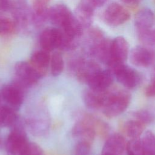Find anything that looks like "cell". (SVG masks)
I'll return each instance as SVG.
<instances>
[{"label":"cell","instance_id":"cell-1","mask_svg":"<svg viewBox=\"0 0 155 155\" xmlns=\"http://www.w3.org/2000/svg\"><path fill=\"white\" fill-rule=\"evenodd\" d=\"M131 95L126 90L113 89L108 91L103 107V113L108 117H114L123 113L128 107Z\"/></svg>","mask_w":155,"mask_h":155},{"label":"cell","instance_id":"cell-2","mask_svg":"<svg viewBox=\"0 0 155 155\" xmlns=\"http://www.w3.org/2000/svg\"><path fill=\"white\" fill-rule=\"evenodd\" d=\"M15 72L17 84L22 88L35 84L42 76L30 63L25 61H19L15 64Z\"/></svg>","mask_w":155,"mask_h":155},{"label":"cell","instance_id":"cell-3","mask_svg":"<svg viewBox=\"0 0 155 155\" xmlns=\"http://www.w3.org/2000/svg\"><path fill=\"white\" fill-rule=\"evenodd\" d=\"M110 68L111 72L115 74L117 81L127 88H134L140 81L139 73L124 64H117Z\"/></svg>","mask_w":155,"mask_h":155},{"label":"cell","instance_id":"cell-4","mask_svg":"<svg viewBox=\"0 0 155 155\" xmlns=\"http://www.w3.org/2000/svg\"><path fill=\"white\" fill-rule=\"evenodd\" d=\"M130 18V12L119 4H110L104 13L105 22L112 27L120 25L127 22Z\"/></svg>","mask_w":155,"mask_h":155},{"label":"cell","instance_id":"cell-5","mask_svg":"<svg viewBox=\"0 0 155 155\" xmlns=\"http://www.w3.org/2000/svg\"><path fill=\"white\" fill-rule=\"evenodd\" d=\"M128 51L129 45L127 40L122 36L115 38L111 42V58L107 65L110 68L117 64H124L127 59Z\"/></svg>","mask_w":155,"mask_h":155},{"label":"cell","instance_id":"cell-6","mask_svg":"<svg viewBox=\"0 0 155 155\" xmlns=\"http://www.w3.org/2000/svg\"><path fill=\"white\" fill-rule=\"evenodd\" d=\"M63 39L62 31L55 27H47L41 33L39 44L42 50L51 51L60 48Z\"/></svg>","mask_w":155,"mask_h":155},{"label":"cell","instance_id":"cell-7","mask_svg":"<svg viewBox=\"0 0 155 155\" xmlns=\"http://www.w3.org/2000/svg\"><path fill=\"white\" fill-rule=\"evenodd\" d=\"M28 143L24 131L16 128L8 135L5 147L7 151L12 155H19Z\"/></svg>","mask_w":155,"mask_h":155},{"label":"cell","instance_id":"cell-8","mask_svg":"<svg viewBox=\"0 0 155 155\" xmlns=\"http://www.w3.org/2000/svg\"><path fill=\"white\" fill-rule=\"evenodd\" d=\"M1 94L4 101L12 108L18 110L21 106L24 99V94L22 87L17 83L4 85L2 88Z\"/></svg>","mask_w":155,"mask_h":155},{"label":"cell","instance_id":"cell-9","mask_svg":"<svg viewBox=\"0 0 155 155\" xmlns=\"http://www.w3.org/2000/svg\"><path fill=\"white\" fill-rule=\"evenodd\" d=\"M130 62L138 67H147L154 61V52L145 47L137 46L133 48L130 54Z\"/></svg>","mask_w":155,"mask_h":155},{"label":"cell","instance_id":"cell-10","mask_svg":"<svg viewBox=\"0 0 155 155\" xmlns=\"http://www.w3.org/2000/svg\"><path fill=\"white\" fill-rule=\"evenodd\" d=\"M72 15L67 6L59 4H55L47 10V18L52 24L61 28Z\"/></svg>","mask_w":155,"mask_h":155},{"label":"cell","instance_id":"cell-11","mask_svg":"<svg viewBox=\"0 0 155 155\" xmlns=\"http://www.w3.org/2000/svg\"><path fill=\"white\" fill-rule=\"evenodd\" d=\"M126 148L124 137L120 134L115 133L106 140L102 151V155H121Z\"/></svg>","mask_w":155,"mask_h":155},{"label":"cell","instance_id":"cell-12","mask_svg":"<svg viewBox=\"0 0 155 155\" xmlns=\"http://www.w3.org/2000/svg\"><path fill=\"white\" fill-rule=\"evenodd\" d=\"M113 82L110 70H99L94 73L87 81L90 89L97 91H104L108 88Z\"/></svg>","mask_w":155,"mask_h":155},{"label":"cell","instance_id":"cell-13","mask_svg":"<svg viewBox=\"0 0 155 155\" xmlns=\"http://www.w3.org/2000/svg\"><path fill=\"white\" fill-rule=\"evenodd\" d=\"M94 8L88 0H82L75 10V16L83 27H88L92 23Z\"/></svg>","mask_w":155,"mask_h":155},{"label":"cell","instance_id":"cell-14","mask_svg":"<svg viewBox=\"0 0 155 155\" xmlns=\"http://www.w3.org/2000/svg\"><path fill=\"white\" fill-rule=\"evenodd\" d=\"M134 23L138 32L148 30L155 25V15L150 9H142L136 14Z\"/></svg>","mask_w":155,"mask_h":155},{"label":"cell","instance_id":"cell-15","mask_svg":"<svg viewBox=\"0 0 155 155\" xmlns=\"http://www.w3.org/2000/svg\"><path fill=\"white\" fill-rule=\"evenodd\" d=\"M62 32L65 37L74 41L83 33V26L73 14L62 26Z\"/></svg>","mask_w":155,"mask_h":155},{"label":"cell","instance_id":"cell-16","mask_svg":"<svg viewBox=\"0 0 155 155\" xmlns=\"http://www.w3.org/2000/svg\"><path fill=\"white\" fill-rule=\"evenodd\" d=\"M107 90L104 91H97L90 89L85 92L84 94V101L85 105L92 109H99L103 108Z\"/></svg>","mask_w":155,"mask_h":155},{"label":"cell","instance_id":"cell-17","mask_svg":"<svg viewBox=\"0 0 155 155\" xmlns=\"http://www.w3.org/2000/svg\"><path fill=\"white\" fill-rule=\"evenodd\" d=\"M50 59L51 57L49 51L42 50L35 52L31 55L30 63L43 75L50 63Z\"/></svg>","mask_w":155,"mask_h":155},{"label":"cell","instance_id":"cell-18","mask_svg":"<svg viewBox=\"0 0 155 155\" xmlns=\"http://www.w3.org/2000/svg\"><path fill=\"white\" fill-rule=\"evenodd\" d=\"M101 70L99 65L94 62H84L79 66L78 71V76L81 81L87 82L88 79L94 73Z\"/></svg>","mask_w":155,"mask_h":155},{"label":"cell","instance_id":"cell-19","mask_svg":"<svg viewBox=\"0 0 155 155\" xmlns=\"http://www.w3.org/2000/svg\"><path fill=\"white\" fill-rule=\"evenodd\" d=\"M145 125V124L139 120L134 119L133 120H128L124 123L123 131L130 139L139 138L143 131Z\"/></svg>","mask_w":155,"mask_h":155},{"label":"cell","instance_id":"cell-20","mask_svg":"<svg viewBox=\"0 0 155 155\" xmlns=\"http://www.w3.org/2000/svg\"><path fill=\"white\" fill-rule=\"evenodd\" d=\"M50 0H31L32 7L35 14V21L42 22L47 18V6Z\"/></svg>","mask_w":155,"mask_h":155},{"label":"cell","instance_id":"cell-21","mask_svg":"<svg viewBox=\"0 0 155 155\" xmlns=\"http://www.w3.org/2000/svg\"><path fill=\"white\" fill-rule=\"evenodd\" d=\"M16 120V114L14 109L10 106L0 107V126L8 127Z\"/></svg>","mask_w":155,"mask_h":155},{"label":"cell","instance_id":"cell-22","mask_svg":"<svg viewBox=\"0 0 155 155\" xmlns=\"http://www.w3.org/2000/svg\"><path fill=\"white\" fill-rule=\"evenodd\" d=\"M64 59L62 54L59 51L53 53L50 59L51 72L53 76L59 75L64 69Z\"/></svg>","mask_w":155,"mask_h":155},{"label":"cell","instance_id":"cell-23","mask_svg":"<svg viewBox=\"0 0 155 155\" xmlns=\"http://www.w3.org/2000/svg\"><path fill=\"white\" fill-rule=\"evenodd\" d=\"M141 141L145 153L155 155V134L151 131H147Z\"/></svg>","mask_w":155,"mask_h":155},{"label":"cell","instance_id":"cell-24","mask_svg":"<svg viewBox=\"0 0 155 155\" xmlns=\"http://www.w3.org/2000/svg\"><path fill=\"white\" fill-rule=\"evenodd\" d=\"M128 155H144L145 151L139 138L131 139L126 144Z\"/></svg>","mask_w":155,"mask_h":155},{"label":"cell","instance_id":"cell-25","mask_svg":"<svg viewBox=\"0 0 155 155\" xmlns=\"http://www.w3.org/2000/svg\"><path fill=\"white\" fill-rule=\"evenodd\" d=\"M139 39L148 45H155V25L151 28L138 33Z\"/></svg>","mask_w":155,"mask_h":155},{"label":"cell","instance_id":"cell-26","mask_svg":"<svg viewBox=\"0 0 155 155\" xmlns=\"http://www.w3.org/2000/svg\"><path fill=\"white\" fill-rule=\"evenodd\" d=\"M15 24L10 18L0 15V35L11 33L15 29Z\"/></svg>","mask_w":155,"mask_h":155},{"label":"cell","instance_id":"cell-27","mask_svg":"<svg viewBox=\"0 0 155 155\" xmlns=\"http://www.w3.org/2000/svg\"><path fill=\"white\" fill-rule=\"evenodd\" d=\"M134 118L139 120L143 124H148L151 123L154 119V115L148 110H141L137 111H135L133 113Z\"/></svg>","mask_w":155,"mask_h":155},{"label":"cell","instance_id":"cell-28","mask_svg":"<svg viewBox=\"0 0 155 155\" xmlns=\"http://www.w3.org/2000/svg\"><path fill=\"white\" fill-rule=\"evenodd\" d=\"M19 155H43V151L37 144L28 143Z\"/></svg>","mask_w":155,"mask_h":155},{"label":"cell","instance_id":"cell-29","mask_svg":"<svg viewBox=\"0 0 155 155\" xmlns=\"http://www.w3.org/2000/svg\"><path fill=\"white\" fill-rule=\"evenodd\" d=\"M89 151L90 143L88 142L81 141L76 147V155H88Z\"/></svg>","mask_w":155,"mask_h":155},{"label":"cell","instance_id":"cell-30","mask_svg":"<svg viewBox=\"0 0 155 155\" xmlns=\"http://www.w3.org/2000/svg\"><path fill=\"white\" fill-rule=\"evenodd\" d=\"M145 94L148 97H155V77L153 76L151 82L145 88Z\"/></svg>","mask_w":155,"mask_h":155},{"label":"cell","instance_id":"cell-31","mask_svg":"<svg viewBox=\"0 0 155 155\" xmlns=\"http://www.w3.org/2000/svg\"><path fill=\"white\" fill-rule=\"evenodd\" d=\"M12 7L11 0H0V12H4L10 10Z\"/></svg>","mask_w":155,"mask_h":155},{"label":"cell","instance_id":"cell-32","mask_svg":"<svg viewBox=\"0 0 155 155\" xmlns=\"http://www.w3.org/2000/svg\"><path fill=\"white\" fill-rule=\"evenodd\" d=\"M90 4L94 8L101 7L104 5L107 0H88Z\"/></svg>","mask_w":155,"mask_h":155},{"label":"cell","instance_id":"cell-33","mask_svg":"<svg viewBox=\"0 0 155 155\" xmlns=\"http://www.w3.org/2000/svg\"><path fill=\"white\" fill-rule=\"evenodd\" d=\"M123 3L128 5H137L140 0H120Z\"/></svg>","mask_w":155,"mask_h":155},{"label":"cell","instance_id":"cell-34","mask_svg":"<svg viewBox=\"0 0 155 155\" xmlns=\"http://www.w3.org/2000/svg\"><path fill=\"white\" fill-rule=\"evenodd\" d=\"M1 94H0V104H1Z\"/></svg>","mask_w":155,"mask_h":155}]
</instances>
